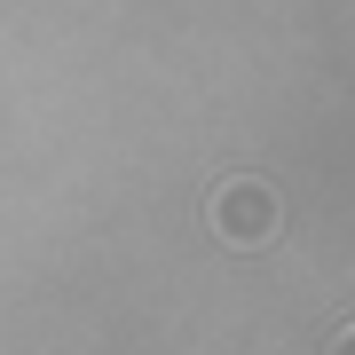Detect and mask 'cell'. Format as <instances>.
<instances>
[{"label":"cell","instance_id":"7a4b0ae2","mask_svg":"<svg viewBox=\"0 0 355 355\" xmlns=\"http://www.w3.org/2000/svg\"><path fill=\"white\" fill-rule=\"evenodd\" d=\"M331 355H355V324H347V331H340V340H331Z\"/></svg>","mask_w":355,"mask_h":355},{"label":"cell","instance_id":"6da1fadb","mask_svg":"<svg viewBox=\"0 0 355 355\" xmlns=\"http://www.w3.org/2000/svg\"><path fill=\"white\" fill-rule=\"evenodd\" d=\"M214 229L237 245V253L268 245V237H277V190H268V182H253V174L221 182V190H214Z\"/></svg>","mask_w":355,"mask_h":355}]
</instances>
